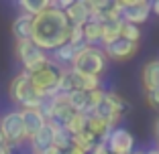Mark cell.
<instances>
[{"label": "cell", "instance_id": "obj_1", "mask_svg": "<svg viewBox=\"0 0 159 154\" xmlns=\"http://www.w3.org/2000/svg\"><path fill=\"white\" fill-rule=\"evenodd\" d=\"M71 23L67 14L59 8H49L33 20V39L31 41L43 51H55L70 43Z\"/></svg>", "mask_w": 159, "mask_h": 154}, {"label": "cell", "instance_id": "obj_2", "mask_svg": "<svg viewBox=\"0 0 159 154\" xmlns=\"http://www.w3.org/2000/svg\"><path fill=\"white\" fill-rule=\"evenodd\" d=\"M8 95L12 99V103L19 106L20 110H43V106L47 102L35 91L33 83H31V75L23 69H20V73H16L12 77V81L8 85Z\"/></svg>", "mask_w": 159, "mask_h": 154}, {"label": "cell", "instance_id": "obj_3", "mask_svg": "<svg viewBox=\"0 0 159 154\" xmlns=\"http://www.w3.org/2000/svg\"><path fill=\"white\" fill-rule=\"evenodd\" d=\"M106 53L104 49L90 47V45H82L78 47L75 59L71 63L70 69L78 75H92V77H100L106 69Z\"/></svg>", "mask_w": 159, "mask_h": 154}, {"label": "cell", "instance_id": "obj_4", "mask_svg": "<svg viewBox=\"0 0 159 154\" xmlns=\"http://www.w3.org/2000/svg\"><path fill=\"white\" fill-rule=\"evenodd\" d=\"M63 69L66 67H59L51 61L47 67L35 71V73H29L35 91L43 99H51L55 95H59V81H61V75H63Z\"/></svg>", "mask_w": 159, "mask_h": 154}, {"label": "cell", "instance_id": "obj_5", "mask_svg": "<svg viewBox=\"0 0 159 154\" xmlns=\"http://www.w3.org/2000/svg\"><path fill=\"white\" fill-rule=\"evenodd\" d=\"M14 53H16V59L23 65V71H27V73H35V71L43 69V67H47L51 63L47 53L43 49H39L31 39L29 41H16Z\"/></svg>", "mask_w": 159, "mask_h": 154}, {"label": "cell", "instance_id": "obj_6", "mask_svg": "<svg viewBox=\"0 0 159 154\" xmlns=\"http://www.w3.org/2000/svg\"><path fill=\"white\" fill-rule=\"evenodd\" d=\"M0 132L4 134L8 144H12V146H20V144H25V142H29L27 130H25L23 112H20V110L6 112L4 116H2V120H0Z\"/></svg>", "mask_w": 159, "mask_h": 154}, {"label": "cell", "instance_id": "obj_7", "mask_svg": "<svg viewBox=\"0 0 159 154\" xmlns=\"http://www.w3.org/2000/svg\"><path fill=\"white\" fill-rule=\"evenodd\" d=\"M120 6H122V20L129 24H135V27L147 23L149 14L153 12V6L145 0H125V2H120Z\"/></svg>", "mask_w": 159, "mask_h": 154}, {"label": "cell", "instance_id": "obj_8", "mask_svg": "<svg viewBox=\"0 0 159 154\" xmlns=\"http://www.w3.org/2000/svg\"><path fill=\"white\" fill-rule=\"evenodd\" d=\"M106 146L110 150V154H133L135 152V138L129 130L116 128V130H112Z\"/></svg>", "mask_w": 159, "mask_h": 154}, {"label": "cell", "instance_id": "obj_9", "mask_svg": "<svg viewBox=\"0 0 159 154\" xmlns=\"http://www.w3.org/2000/svg\"><path fill=\"white\" fill-rule=\"evenodd\" d=\"M137 49H139V43H131V41H126V39H118L112 45H106L104 53H106L108 59L126 61V59H131V57H135Z\"/></svg>", "mask_w": 159, "mask_h": 154}, {"label": "cell", "instance_id": "obj_10", "mask_svg": "<svg viewBox=\"0 0 159 154\" xmlns=\"http://www.w3.org/2000/svg\"><path fill=\"white\" fill-rule=\"evenodd\" d=\"M20 112H23L27 138H29V142H31L35 136L47 126V118H45V114H43L41 110H20Z\"/></svg>", "mask_w": 159, "mask_h": 154}, {"label": "cell", "instance_id": "obj_11", "mask_svg": "<svg viewBox=\"0 0 159 154\" xmlns=\"http://www.w3.org/2000/svg\"><path fill=\"white\" fill-rule=\"evenodd\" d=\"M66 14H67V19H70L71 27H84V24H88L90 20H92V10H90L88 0H78V2H74V4L66 10Z\"/></svg>", "mask_w": 159, "mask_h": 154}, {"label": "cell", "instance_id": "obj_12", "mask_svg": "<svg viewBox=\"0 0 159 154\" xmlns=\"http://www.w3.org/2000/svg\"><path fill=\"white\" fill-rule=\"evenodd\" d=\"M53 136H55V124H53V122H47V126L35 136L33 140L29 142L31 152H33V154H41L43 150L51 148V146H53Z\"/></svg>", "mask_w": 159, "mask_h": 154}, {"label": "cell", "instance_id": "obj_13", "mask_svg": "<svg viewBox=\"0 0 159 154\" xmlns=\"http://www.w3.org/2000/svg\"><path fill=\"white\" fill-rule=\"evenodd\" d=\"M33 20L35 16L27 12H20L16 19L12 20V35L16 41H29V39H33Z\"/></svg>", "mask_w": 159, "mask_h": 154}, {"label": "cell", "instance_id": "obj_14", "mask_svg": "<svg viewBox=\"0 0 159 154\" xmlns=\"http://www.w3.org/2000/svg\"><path fill=\"white\" fill-rule=\"evenodd\" d=\"M88 132L96 138V140H98V144H106L108 138H110V134H112V128H110V124L104 122L102 118L90 116V120H88Z\"/></svg>", "mask_w": 159, "mask_h": 154}, {"label": "cell", "instance_id": "obj_15", "mask_svg": "<svg viewBox=\"0 0 159 154\" xmlns=\"http://www.w3.org/2000/svg\"><path fill=\"white\" fill-rule=\"evenodd\" d=\"M141 81H143L145 91L159 87V59H151V61H147L145 65H143Z\"/></svg>", "mask_w": 159, "mask_h": 154}, {"label": "cell", "instance_id": "obj_16", "mask_svg": "<svg viewBox=\"0 0 159 154\" xmlns=\"http://www.w3.org/2000/svg\"><path fill=\"white\" fill-rule=\"evenodd\" d=\"M53 6L57 8V0H20L23 12L31 14V16H39V14H43L45 10L53 8Z\"/></svg>", "mask_w": 159, "mask_h": 154}, {"label": "cell", "instance_id": "obj_17", "mask_svg": "<svg viewBox=\"0 0 159 154\" xmlns=\"http://www.w3.org/2000/svg\"><path fill=\"white\" fill-rule=\"evenodd\" d=\"M67 102H70L71 110L80 114H86L88 116V110H90V91H82V89H75L67 95Z\"/></svg>", "mask_w": 159, "mask_h": 154}, {"label": "cell", "instance_id": "obj_18", "mask_svg": "<svg viewBox=\"0 0 159 154\" xmlns=\"http://www.w3.org/2000/svg\"><path fill=\"white\" fill-rule=\"evenodd\" d=\"M75 53H78V47H74V45L67 43V45H63V47H59V49L53 51L51 61L55 63V65H59V67H63V65L71 67V63H74V59H75Z\"/></svg>", "mask_w": 159, "mask_h": 154}, {"label": "cell", "instance_id": "obj_19", "mask_svg": "<svg viewBox=\"0 0 159 154\" xmlns=\"http://www.w3.org/2000/svg\"><path fill=\"white\" fill-rule=\"evenodd\" d=\"M102 35H104V24L98 20H90L88 24H84V37H86V45L96 47V43H102Z\"/></svg>", "mask_w": 159, "mask_h": 154}, {"label": "cell", "instance_id": "obj_20", "mask_svg": "<svg viewBox=\"0 0 159 154\" xmlns=\"http://www.w3.org/2000/svg\"><path fill=\"white\" fill-rule=\"evenodd\" d=\"M122 24L125 20H116V23H106L104 24V35H102V45H112L114 41L122 39Z\"/></svg>", "mask_w": 159, "mask_h": 154}, {"label": "cell", "instance_id": "obj_21", "mask_svg": "<svg viewBox=\"0 0 159 154\" xmlns=\"http://www.w3.org/2000/svg\"><path fill=\"white\" fill-rule=\"evenodd\" d=\"M88 120H90V116L75 112V114H74V118H71V120L67 122L63 128H66V130L70 132L71 136H78V134H82V132L88 130Z\"/></svg>", "mask_w": 159, "mask_h": 154}, {"label": "cell", "instance_id": "obj_22", "mask_svg": "<svg viewBox=\"0 0 159 154\" xmlns=\"http://www.w3.org/2000/svg\"><path fill=\"white\" fill-rule=\"evenodd\" d=\"M74 81H75V89H82V91H96V89H102L100 77H92V75H78V73H74Z\"/></svg>", "mask_w": 159, "mask_h": 154}, {"label": "cell", "instance_id": "obj_23", "mask_svg": "<svg viewBox=\"0 0 159 154\" xmlns=\"http://www.w3.org/2000/svg\"><path fill=\"white\" fill-rule=\"evenodd\" d=\"M71 144L78 146L80 150H84L86 154H90L96 146H98V140L86 130V132H82V134H78V136H71Z\"/></svg>", "mask_w": 159, "mask_h": 154}, {"label": "cell", "instance_id": "obj_24", "mask_svg": "<svg viewBox=\"0 0 159 154\" xmlns=\"http://www.w3.org/2000/svg\"><path fill=\"white\" fill-rule=\"evenodd\" d=\"M53 146L55 148H59L61 152H66V150H70L71 146V134L66 130V128H61L55 124V136H53Z\"/></svg>", "mask_w": 159, "mask_h": 154}, {"label": "cell", "instance_id": "obj_25", "mask_svg": "<svg viewBox=\"0 0 159 154\" xmlns=\"http://www.w3.org/2000/svg\"><path fill=\"white\" fill-rule=\"evenodd\" d=\"M106 98L110 99V103H112L114 107H116V112H120V114H125L126 110H129V102H126L122 95H118L116 91H106Z\"/></svg>", "mask_w": 159, "mask_h": 154}, {"label": "cell", "instance_id": "obj_26", "mask_svg": "<svg viewBox=\"0 0 159 154\" xmlns=\"http://www.w3.org/2000/svg\"><path fill=\"white\" fill-rule=\"evenodd\" d=\"M122 39H126V41H131V43H139V39H141V28L135 27V24L125 23V24H122Z\"/></svg>", "mask_w": 159, "mask_h": 154}, {"label": "cell", "instance_id": "obj_27", "mask_svg": "<svg viewBox=\"0 0 159 154\" xmlns=\"http://www.w3.org/2000/svg\"><path fill=\"white\" fill-rule=\"evenodd\" d=\"M70 45H74V47H82V45H86V37H84V27H71V35H70Z\"/></svg>", "mask_w": 159, "mask_h": 154}, {"label": "cell", "instance_id": "obj_28", "mask_svg": "<svg viewBox=\"0 0 159 154\" xmlns=\"http://www.w3.org/2000/svg\"><path fill=\"white\" fill-rule=\"evenodd\" d=\"M145 94H147V102H149V106L159 110V87L157 89H149V91H145Z\"/></svg>", "mask_w": 159, "mask_h": 154}, {"label": "cell", "instance_id": "obj_29", "mask_svg": "<svg viewBox=\"0 0 159 154\" xmlns=\"http://www.w3.org/2000/svg\"><path fill=\"white\" fill-rule=\"evenodd\" d=\"M90 154H110V150H108V146H106V144H98Z\"/></svg>", "mask_w": 159, "mask_h": 154}, {"label": "cell", "instance_id": "obj_30", "mask_svg": "<svg viewBox=\"0 0 159 154\" xmlns=\"http://www.w3.org/2000/svg\"><path fill=\"white\" fill-rule=\"evenodd\" d=\"M63 154H86V152H84V150H80L78 146H71V148H70V150H66Z\"/></svg>", "mask_w": 159, "mask_h": 154}, {"label": "cell", "instance_id": "obj_31", "mask_svg": "<svg viewBox=\"0 0 159 154\" xmlns=\"http://www.w3.org/2000/svg\"><path fill=\"white\" fill-rule=\"evenodd\" d=\"M41 154H63L59 148H55V146H51V148H47V150H43Z\"/></svg>", "mask_w": 159, "mask_h": 154}, {"label": "cell", "instance_id": "obj_32", "mask_svg": "<svg viewBox=\"0 0 159 154\" xmlns=\"http://www.w3.org/2000/svg\"><path fill=\"white\" fill-rule=\"evenodd\" d=\"M153 132H155V138H157V144H159V118L155 120V128H153Z\"/></svg>", "mask_w": 159, "mask_h": 154}, {"label": "cell", "instance_id": "obj_33", "mask_svg": "<svg viewBox=\"0 0 159 154\" xmlns=\"http://www.w3.org/2000/svg\"><path fill=\"white\" fill-rule=\"evenodd\" d=\"M151 6H153V12H155V14L159 16V0H155V2H153Z\"/></svg>", "mask_w": 159, "mask_h": 154}, {"label": "cell", "instance_id": "obj_34", "mask_svg": "<svg viewBox=\"0 0 159 154\" xmlns=\"http://www.w3.org/2000/svg\"><path fill=\"white\" fill-rule=\"evenodd\" d=\"M4 144H8V140H6V138H4V134L0 132V146H4ZM10 146H12V144H10Z\"/></svg>", "mask_w": 159, "mask_h": 154}, {"label": "cell", "instance_id": "obj_35", "mask_svg": "<svg viewBox=\"0 0 159 154\" xmlns=\"http://www.w3.org/2000/svg\"><path fill=\"white\" fill-rule=\"evenodd\" d=\"M147 154H159V148L155 146V148H151V150H147Z\"/></svg>", "mask_w": 159, "mask_h": 154}, {"label": "cell", "instance_id": "obj_36", "mask_svg": "<svg viewBox=\"0 0 159 154\" xmlns=\"http://www.w3.org/2000/svg\"><path fill=\"white\" fill-rule=\"evenodd\" d=\"M133 154H147V152H143V150H135Z\"/></svg>", "mask_w": 159, "mask_h": 154}, {"label": "cell", "instance_id": "obj_37", "mask_svg": "<svg viewBox=\"0 0 159 154\" xmlns=\"http://www.w3.org/2000/svg\"><path fill=\"white\" fill-rule=\"evenodd\" d=\"M0 120H2V116H0Z\"/></svg>", "mask_w": 159, "mask_h": 154}, {"label": "cell", "instance_id": "obj_38", "mask_svg": "<svg viewBox=\"0 0 159 154\" xmlns=\"http://www.w3.org/2000/svg\"><path fill=\"white\" fill-rule=\"evenodd\" d=\"M157 148H159V144H157Z\"/></svg>", "mask_w": 159, "mask_h": 154}]
</instances>
